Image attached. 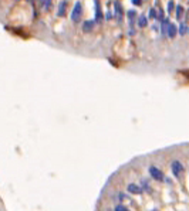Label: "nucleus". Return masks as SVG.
<instances>
[{
	"mask_svg": "<svg viewBox=\"0 0 189 211\" xmlns=\"http://www.w3.org/2000/svg\"><path fill=\"white\" fill-rule=\"evenodd\" d=\"M171 171H172V174H174V177L176 180H182L183 174H185V167H183V164L179 160H174L171 163Z\"/></svg>",
	"mask_w": 189,
	"mask_h": 211,
	"instance_id": "f257e3e1",
	"label": "nucleus"
},
{
	"mask_svg": "<svg viewBox=\"0 0 189 211\" xmlns=\"http://www.w3.org/2000/svg\"><path fill=\"white\" fill-rule=\"evenodd\" d=\"M148 173H149V176L152 177V180L159 181V183H162V181L165 180V174H164V171H162L161 169H158L156 166H149Z\"/></svg>",
	"mask_w": 189,
	"mask_h": 211,
	"instance_id": "f03ea898",
	"label": "nucleus"
},
{
	"mask_svg": "<svg viewBox=\"0 0 189 211\" xmlns=\"http://www.w3.org/2000/svg\"><path fill=\"white\" fill-rule=\"evenodd\" d=\"M83 17V6H81V2H75L74 7H73L71 12V20L74 23H78Z\"/></svg>",
	"mask_w": 189,
	"mask_h": 211,
	"instance_id": "7ed1b4c3",
	"label": "nucleus"
},
{
	"mask_svg": "<svg viewBox=\"0 0 189 211\" xmlns=\"http://www.w3.org/2000/svg\"><path fill=\"white\" fill-rule=\"evenodd\" d=\"M112 199H114L115 204H124V201H130V203H132L134 204V200L131 199L128 193H121V191H120V193H117Z\"/></svg>",
	"mask_w": 189,
	"mask_h": 211,
	"instance_id": "20e7f679",
	"label": "nucleus"
},
{
	"mask_svg": "<svg viewBox=\"0 0 189 211\" xmlns=\"http://www.w3.org/2000/svg\"><path fill=\"white\" fill-rule=\"evenodd\" d=\"M127 191L128 194H134V196H140L144 193V190L141 189V186H138L136 183H130L127 186Z\"/></svg>",
	"mask_w": 189,
	"mask_h": 211,
	"instance_id": "39448f33",
	"label": "nucleus"
},
{
	"mask_svg": "<svg viewBox=\"0 0 189 211\" xmlns=\"http://www.w3.org/2000/svg\"><path fill=\"white\" fill-rule=\"evenodd\" d=\"M94 4H95V23H101L104 14L101 12V6H100V0H94Z\"/></svg>",
	"mask_w": 189,
	"mask_h": 211,
	"instance_id": "423d86ee",
	"label": "nucleus"
},
{
	"mask_svg": "<svg viewBox=\"0 0 189 211\" xmlns=\"http://www.w3.org/2000/svg\"><path fill=\"white\" fill-rule=\"evenodd\" d=\"M94 26H95V20H85L83 23V30L85 33H90V31L94 30Z\"/></svg>",
	"mask_w": 189,
	"mask_h": 211,
	"instance_id": "0eeeda50",
	"label": "nucleus"
},
{
	"mask_svg": "<svg viewBox=\"0 0 189 211\" xmlns=\"http://www.w3.org/2000/svg\"><path fill=\"white\" fill-rule=\"evenodd\" d=\"M178 34V27L174 23H169V27H168V37L169 38H175V36Z\"/></svg>",
	"mask_w": 189,
	"mask_h": 211,
	"instance_id": "6e6552de",
	"label": "nucleus"
},
{
	"mask_svg": "<svg viewBox=\"0 0 189 211\" xmlns=\"http://www.w3.org/2000/svg\"><path fill=\"white\" fill-rule=\"evenodd\" d=\"M141 189L144 190V191H146L148 194H152V189H151V186H149V181L146 180V179H141Z\"/></svg>",
	"mask_w": 189,
	"mask_h": 211,
	"instance_id": "1a4fd4ad",
	"label": "nucleus"
},
{
	"mask_svg": "<svg viewBox=\"0 0 189 211\" xmlns=\"http://www.w3.org/2000/svg\"><path fill=\"white\" fill-rule=\"evenodd\" d=\"M114 6H115V16H117V20L118 22H121L122 20V6H121V3L115 2Z\"/></svg>",
	"mask_w": 189,
	"mask_h": 211,
	"instance_id": "9d476101",
	"label": "nucleus"
},
{
	"mask_svg": "<svg viewBox=\"0 0 189 211\" xmlns=\"http://www.w3.org/2000/svg\"><path fill=\"white\" fill-rule=\"evenodd\" d=\"M65 10H67V2L63 0L59 6V10H57V16H59V17H63V16L65 14Z\"/></svg>",
	"mask_w": 189,
	"mask_h": 211,
	"instance_id": "9b49d317",
	"label": "nucleus"
},
{
	"mask_svg": "<svg viewBox=\"0 0 189 211\" xmlns=\"http://www.w3.org/2000/svg\"><path fill=\"white\" fill-rule=\"evenodd\" d=\"M169 20L168 18H164L162 20V26H161V34L162 36H168V27H169Z\"/></svg>",
	"mask_w": 189,
	"mask_h": 211,
	"instance_id": "f8f14e48",
	"label": "nucleus"
},
{
	"mask_svg": "<svg viewBox=\"0 0 189 211\" xmlns=\"http://www.w3.org/2000/svg\"><path fill=\"white\" fill-rule=\"evenodd\" d=\"M136 24H138V27H141V28L146 27V26H148V18L144 17V16H141V17L136 18Z\"/></svg>",
	"mask_w": 189,
	"mask_h": 211,
	"instance_id": "ddd939ff",
	"label": "nucleus"
},
{
	"mask_svg": "<svg viewBox=\"0 0 189 211\" xmlns=\"http://www.w3.org/2000/svg\"><path fill=\"white\" fill-rule=\"evenodd\" d=\"M178 33H179L181 36H185L186 33H189V26L186 24V23H181V26L178 27Z\"/></svg>",
	"mask_w": 189,
	"mask_h": 211,
	"instance_id": "4468645a",
	"label": "nucleus"
},
{
	"mask_svg": "<svg viewBox=\"0 0 189 211\" xmlns=\"http://www.w3.org/2000/svg\"><path fill=\"white\" fill-rule=\"evenodd\" d=\"M127 16H128V23H130V26H132V24H134V22H135L136 12H135V10H128Z\"/></svg>",
	"mask_w": 189,
	"mask_h": 211,
	"instance_id": "2eb2a0df",
	"label": "nucleus"
},
{
	"mask_svg": "<svg viewBox=\"0 0 189 211\" xmlns=\"http://www.w3.org/2000/svg\"><path fill=\"white\" fill-rule=\"evenodd\" d=\"M183 14H185V10H183V7L181 6H176V20H182L183 18Z\"/></svg>",
	"mask_w": 189,
	"mask_h": 211,
	"instance_id": "dca6fc26",
	"label": "nucleus"
},
{
	"mask_svg": "<svg viewBox=\"0 0 189 211\" xmlns=\"http://www.w3.org/2000/svg\"><path fill=\"white\" fill-rule=\"evenodd\" d=\"M156 16H158V13H156L155 7H152L151 10H149V14H148V18L149 20H156Z\"/></svg>",
	"mask_w": 189,
	"mask_h": 211,
	"instance_id": "f3484780",
	"label": "nucleus"
},
{
	"mask_svg": "<svg viewBox=\"0 0 189 211\" xmlns=\"http://www.w3.org/2000/svg\"><path fill=\"white\" fill-rule=\"evenodd\" d=\"M114 211H131L128 207H125L124 204H115L114 205Z\"/></svg>",
	"mask_w": 189,
	"mask_h": 211,
	"instance_id": "a211bd4d",
	"label": "nucleus"
},
{
	"mask_svg": "<svg viewBox=\"0 0 189 211\" xmlns=\"http://www.w3.org/2000/svg\"><path fill=\"white\" fill-rule=\"evenodd\" d=\"M41 3H43L44 9L49 10V9H50V6H51V0H41Z\"/></svg>",
	"mask_w": 189,
	"mask_h": 211,
	"instance_id": "6ab92c4d",
	"label": "nucleus"
},
{
	"mask_svg": "<svg viewBox=\"0 0 189 211\" xmlns=\"http://www.w3.org/2000/svg\"><path fill=\"white\" fill-rule=\"evenodd\" d=\"M168 12L169 13L174 12V0H169V2H168Z\"/></svg>",
	"mask_w": 189,
	"mask_h": 211,
	"instance_id": "aec40b11",
	"label": "nucleus"
},
{
	"mask_svg": "<svg viewBox=\"0 0 189 211\" xmlns=\"http://www.w3.org/2000/svg\"><path fill=\"white\" fill-rule=\"evenodd\" d=\"M131 2H132L134 6H141L142 4V0H131Z\"/></svg>",
	"mask_w": 189,
	"mask_h": 211,
	"instance_id": "412c9836",
	"label": "nucleus"
},
{
	"mask_svg": "<svg viewBox=\"0 0 189 211\" xmlns=\"http://www.w3.org/2000/svg\"><path fill=\"white\" fill-rule=\"evenodd\" d=\"M164 13H162V12H159L158 13V16H156V20H159V22H162V20H164Z\"/></svg>",
	"mask_w": 189,
	"mask_h": 211,
	"instance_id": "4be33fe9",
	"label": "nucleus"
},
{
	"mask_svg": "<svg viewBox=\"0 0 189 211\" xmlns=\"http://www.w3.org/2000/svg\"><path fill=\"white\" fill-rule=\"evenodd\" d=\"M185 18H186V22H189V10H188V13H185Z\"/></svg>",
	"mask_w": 189,
	"mask_h": 211,
	"instance_id": "5701e85b",
	"label": "nucleus"
},
{
	"mask_svg": "<svg viewBox=\"0 0 189 211\" xmlns=\"http://www.w3.org/2000/svg\"><path fill=\"white\" fill-rule=\"evenodd\" d=\"M105 18H107V20H110V18H111V13H107V14H105Z\"/></svg>",
	"mask_w": 189,
	"mask_h": 211,
	"instance_id": "b1692460",
	"label": "nucleus"
},
{
	"mask_svg": "<svg viewBox=\"0 0 189 211\" xmlns=\"http://www.w3.org/2000/svg\"><path fill=\"white\" fill-rule=\"evenodd\" d=\"M151 211H158V210H156V208H155V210H151Z\"/></svg>",
	"mask_w": 189,
	"mask_h": 211,
	"instance_id": "393cba45",
	"label": "nucleus"
}]
</instances>
